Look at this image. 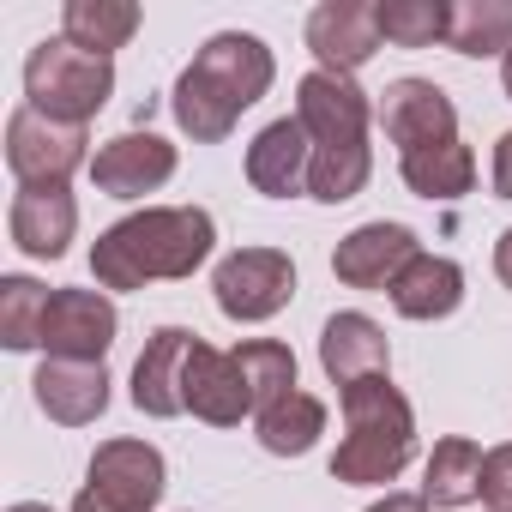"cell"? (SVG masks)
I'll return each instance as SVG.
<instances>
[{"label": "cell", "instance_id": "20", "mask_svg": "<svg viewBox=\"0 0 512 512\" xmlns=\"http://www.w3.org/2000/svg\"><path fill=\"white\" fill-rule=\"evenodd\" d=\"M458 302H464V266L440 260V253H416L392 284V308L404 320H446L458 314Z\"/></svg>", "mask_w": 512, "mask_h": 512}, {"label": "cell", "instance_id": "6", "mask_svg": "<svg viewBox=\"0 0 512 512\" xmlns=\"http://www.w3.org/2000/svg\"><path fill=\"white\" fill-rule=\"evenodd\" d=\"M211 296L223 308V320L235 326H260L272 314L290 308L296 296V260L284 247H235L229 260H217L211 272Z\"/></svg>", "mask_w": 512, "mask_h": 512}, {"label": "cell", "instance_id": "17", "mask_svg": "<svg viewBox=\"0 0 512 512\" xmlns=\"http://www.w3.org/2000/svg\"><path fill=\"white\" fill-rule=\"evenodd\" d=\"M7 229H13V247L31 253V260H61L79 229V199L67 187H19Z\"/></svg>", "mask_w": 512, "mask_h": 512}, {"label": "cell", "instance_id": "4", "mask_svg": "<svg viewBox=\"0 0 512 512\" xmlns=\"http://www.w3.org/2000/svg\"><path fill=\"white\" fill-rule=\"evenodd\" d=\"M115 97V61L109 55H91V49H73L67 37H49L31 49L25 61V103L49 121H67V127H91V115Z\"/></svg>", "mask_w": 512, "mask_h": 512}, {"label": "cell", "instance_id": "9", "mask_svg": "<svg viewBox=\"0 0 512 512\" xmlns=\"http://www.w3.org/2000/svg\"><path fill=\"white\" fill-rule=\"evenodd\" d=\"M121 332V314L103 290H49L43 350L49 362H103Z\"/></svg>", "mask_w": 512, "mask_h": 512}, {"label": "cell", "instance_id": "22", "mask_svg": "<svg viewBox=\"0 0 512 512\" xmlns=\"http://www.w3.org/2000/svg\"><path fill=\"white\" fill-rule=\"evenodd\" d=\"M133 31H139V7H133V0H67V7H61V37L73 49H91V55L115 61V49L133 43Z\"/></svg>", "mask_w": 512, "mask_h": 512}, {"label": "cell", "instance_id": "34", "mask_svg": "<svg viewBox=\"0 0 512 512\" xmlns=\"http://www.w3.org/2000/svg\"><path fill=\"white\" fill-rule=\"evenodd\" d=\"M7 512H55V506H43V500H13Z\"/></svg>", "mask_w": 512, "mask_h": 512}, {"label": "cell", "instance_id": "7", "mask_svg": "<svg viewBox=\"0 0 512 512\" xmlns=\"http://www.w3.org/2000/svg\"><path fill=\"white\" fill-rule=\"evenodd\" d=\"M91 133L85 127H67V121H49L37 115L31 103H19L7 115V163L19 175V187H67V175L79 163H91Z\"/></svg>", "mask_w": 512, "mask_h": 512}, {"label": "cell", "instance_id": "14", "mask_svg": "<svg viewBox=\"0 0 512 512\" xmlns=\"http://www.w3.org/2000/svg\"><path fill=\"white\" fill-rule=\"evenodd\" d=\"M175 175V145L157 133H115L91 157V181L109 199H145Z\"/></svg>", "mask_w": 512, "mask_h": 512}, {"label": "cell", "instance_id": "10", "mask_svg": "<svg viewBox=\"0 0 512 512\" xmlns=\"http://www.w3.org/2000/svg\"><path fill=\"white\" fill-rule=\"evenodd\" d=\"M422 253V241H416V229L410 223H362V229H350L344 241H338V253H332V272H338V284H350V290H392L398 284V272Z\"/></svg>", "mask_w": 512, "mask_h": 512}, {"label": "cell", "instance_id": "33", "mask_svg": "<svg viewBox=\"0 0 512 512\" xmlns=\"http://www.w3.org/2000/svg\"><path fill=\"white\" fill-rule=\"evenodd\" d=\"M500 85H506V97H512V49L500 55Z\"/></svg>", "mask_w": 512, "mask_h": 512}, {"label": "cell", "instance_id": "18", "mask_svg": "<svg viewBox=\"0 0 512 512\" xmlns=\"http://www.w3.org/2000/svg\"><path fill=\"white\" fill-rule=\"evenodd\" d=\"M187 410H193L199 422H211V428H235L241 416H253V392H247V380H241L235 350H211V344L199 338L193 368H187Z\"/></svg>", "mask_w": 512, "mask_h": 512}, {"label": "cell", "instance_id": "15", "mask_svg": "<svg viewBox=\"0 0 512 512\" xmlns=\"http://www.w3.org/2000/svg\"><path fill=\"white\" fill-rule=\"evenodd\" d=\"M308 169H314V139H308V127L296 115H284V121L253 133V145H247V181H253V193L296 199V193H308Z\"/></svg>", "mask_w": 512, "mask_h": 512}, {"label": "cell", "instance_id": "30", "mask_svg": "<svg viewBox=\"0 0 512 512\" xmlns=\"http://www.w3.org/2000/svg\"><path fill=\"white\" fill-rule=\"evenodd\" d=\"M494 199H512V133H500L494 145Z\"/></svg>", "mask_w": 512, "mask_h": 512}, {"label": "cell", "instance_id": "21", "mask_svg": "<svg viewBox=\"0 0 512 512\" xmlns=\"http://www.w3.org/2000/svg\"><path fill=\"white\" fill-rule=\"evenodd\" d=\"M398 175L410 193L422 199H464L476 187V151L464 139H446V145H422V151H404L398 157Z\"/></svg>", "mask_w": 512, "mask_h": 512}, {"label": "cell", "instance_id": "29", "mask_svg": "<svg viewBox=\"0 0 512 512\" xmlns=\"http://www.w3.org/2000/svg\"><path fill=\"white\" fill-rule=\"evenodd\" d=\"M482 500H488V512H512V446H488V458H482Z\"/></svg>", "mask_w": 512, "mask_h": 512}, {"label": "cell", "instance_id": "19", "mask_svg": "<svg viewBox=\"0 0 512 512\" xmlns=\"http://www.w3.org/2000/svg\"><path fill=\"white\" fill-rule=\"evenodd\" d=\"M31 386H37V410L61 428H85L109 410V368L103 362H43Z\"/></svg>", "mask_w": 512, "mask_h": 512}, {"label": "cell", "instance_id": "11", "mask_svg": "<svg viewBox=\"0 0 512 512\" xmlns=\"http://www.w3.org/2000/svg\"><path fill=\"white\" fill-rule=\"evenodd\" d=\"M380 13L368 7V0H320V7L308 13V49L320 61V73H356L380 55Z\"/></svg>", "mask_w": 512, "mask_h": 512}, {"label": "cell", "instance_id": "3", "mask_svg": "<svg viewBox=\"0 0 512 512\" xmlns=\"http://www.w3.org/2000/svg\"><path fill=\"white\" fill-rule=\"evenodd\" d=\"M338 404H344V440L332 452V476L350 488L398 482L404 464L416 458V416H410V398L392 386V374L344 386Z\"/></svg>", "mask_w": 512, "mask_h": 512}, {"label": "cell", "instance_id": "32", "mask_svg": "<svg viewBox=\"0 0 512 512\" xmlns=\"http://www.w3.org/2000/svg\"><path fill=\"white\" fill-rule=\"evenodd\" d=\"M494 272H500V284L512 290V229H500V241H494Z\"/></svg>", "mask_w": 512, "mask_h": 512}, {"label": "cell", "instance_id": "27", "mask_svg": "<svg viewBox=\"0 0 512 512\" xmlns=\"http://www.w3.org/2000/svg\"><path fill=\"white\" fill-rule=\"evenodd\" d=\"M380 37L398 49H434L452 31V0H380Z\"/></svg>", "mask_w": 512, "mask_h": 512}, {"label": "cell", "instance_id": "24", "mask_svg": "<svg viewBox=\"0 0 512 512\" xmlns=\"http://www.w3.org/2000/svg\"><path fill=\"white\" fill-rule=\"evenodd\" d=\"M253 422H260V446H266L272 458H302V452H314L320 434H326V404H320L314 392H290V398H278L272 410H260Z\"/></svg>", "mask_w": 512, "mask_h": 512}, {"label": "cell", "instance_id": "23", "mask_svg": "<svg viewBox=\"0 0 512 512\" xmlns=\"http://www.w3.org/2000/svg\"><path fill=\"white\" fill-rule=\"evenodd\" d=\"M482 446L476 440H464V434H446V440H434V452H428V476H422V500L428 506H464V500H476L482 494Z\"/></svg>", "mask_w": 512, "mask_h": 512}, {"label": "cell", "instance_id": "1", "mask_svg": "<svg viewBox=\"0 0 512 512\" xmlns=\"http://www.w3.org/2000/svg\"><path fill=\"white\" fill-rule=\"evenodd\" d=\"M217 247L205 205H145L109 223L91 247V272L103 290H145L157 278H193Z\"/></svg>", "mask_w": 512, "mask_h": 512}, {"label": "cell", "instance_id": "16", "mask_svg": "<svg viewBox=\"0 0 512 512\" xmlns=\"http://www.w3.org/2000/svg\"><path fill=\"white\" fill-rule=\"evenodd\" d=\"M320 368H326V380L338 392L356 386V380L392 374V344H386L380 320H368V314H332L320 326Z\"/></svg>", "mask_w": 512, "mask_h": 512}, {"label": "cell", "instance_id": "5", "mask_svg": "<svg viewBox=\"0 0 512 512\" xmlns=\"http://www.w3.org/2000/svg\"><path fill=\"white\" fill-rule=\"evenodd\" d=\"M169 488L163 452L145 440H103L91 452L85 488L73 500V512H151Z\"/></svg>", "mask_w": 512, "mask_h": 512}, {"label": "cell", "instance_id": "28", "mask_svg": "<svg viewBox=\"0 0 512 512\" xmlns=\"http://www.w3.org/2000/svg\"><path fill=\"white\" fill-rule=\"evenodd\" d=\"M43 314H49V290L37 278H0V344L7 350H37Z\"/></svg>", "mask_w": 512, "mask_h": 512}, {"label": "cell", "instance_id": "8", "mask_svg": "<svg viewBox=\"0 0 512 512\" xmlns=\"http://www.w3.org/2000/svg\"><path fill=\"white\" fill-rule=\"evenodd\" d=\"M296 121L308 127L314 151H362L368 145V121H374V103L356 79L344 73H308L296 85Z\"/></svg>", "mask_w": 512, "mask_h": 512}, {"label": "cell", "instance_id": "26", "mask_svg": "<svg viewBox=\"0 0 512 512\" xmlns=\"http://www.w3.org/2000/svg\"><path fill=\"white\" fill-rule=\"evenodd\" d=\"M235 362H241V380L253 392V416L296 392V350L278 344V338H247V344H235Z\"/></svg>", "mask_w": 512, "mask_h": 512}, {"label": "cell", "instance_id": "31", "mask_svg": "<svg viewBox=\"0 0 512 512\" xmlns=\"http://www.w3.org/2000/svg\"><path fill=\"white\" fill-rule=\"evenodd\" d=\"M368 512H428V500H422V494H386V500H374Z\"/></svg>", "mask_w": 512, "mask_h": 512}, {"label": "cell", "instance_id": "13", "mask_svg": "<svg viewBox=\"0 0 512 512\" xmlns=\"http://www.w3.org/2000/svg\"><path fill=\"white\" fill-rule=\"evenodd\" d=\"M380 127L398 151H422L458 139V109L434 79H392L380 91Z\"/></svg>", "mask_w": 512, "mask_h": 512}, {"label": "cell", "instance_id": "12", "mask_svg": "<svg viewBox=\"0 0 512 512\" xmlns=\"http://www.w3.org/2000/svg\"><path fill=\"white\" fill-rule=\"evenodd\" d=\"M193 350H199V332L187 326H157L151 344L139 350L133 362V404L157 422L181 416L187 410V368H193Z\"/></svg>", "mask_w": 512, "mask_h": 512}, {"label": "cell", "instance_id": "2", "mask_svg": "<svg viewBox=\"0 0 512 512\" xmlns=\"http://www.w3.org/2000/svg\"><path fill=\"white\" fill-rule=\"evenodd\" d=\"M272 73H278V61L253 31H217L175 79V127L193 145L229 139L241 109H253L272 91Z\"/></svg>", "mask_w": 512, "mask_h": 512}, {"label": "cell", "instance_id": "25", "mask_svg": "<svg viewBox=\"0 0 512 512\" xmlns=\"http://www.w3.org/2000/svg\"><path fill=\"white\" fill-rule=\"evenodd\" d=\"M452 55H506L512 49V0H458L452 7V31H446Z\"/></svg>", "mask_w": 512, "mask_h": 512}]
</instances>
